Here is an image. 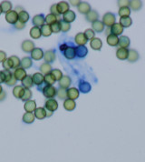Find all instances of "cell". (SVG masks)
Returning a JSON list of instances; mask_svg holds the SVG:
<instances>
[{
	"mask_svg": "<svg viewBox=\"0 0 145 162\" xmlns=\"http://www.w3.org/2000/svg\"><path fill=\"white\" fill-rule=\"evenodd\" d=\"M41 91L44 96V98H46L47 99H50V98H54L56 96L57 89L54 86L45 85L41 88Z\"/></svg>",
	"mask_w": 145,
	"mask_h": 162,
	"instance_id": "1",
	"label": "cell"
},
{
	"mask_svg": "<svg viewBox=\"0 0 145 162\" xmlns=\"http://www.w3.org/2000/svg\"><path fill=\"white\" fill-rule=\"evenodd\" d=\"M115 20H116V18H115V16H114V14H112V13H106L103 17H102V23H103V25L106 26H113L114 24H115Z\"/></svg>",
	"mask_w": 145,
	"mask_h": 162,
	"instance_id": "2",
	"label": "cell"
},
{
	"mask_svg": "<svg viewBox=\"0 0 145 162\" xmlns=\"http://www.w3.org/2000/svg\"><path fill=\"white\" fill-rule=\"evenodd\" d=\"M6 20L9 24L15 25L18 21V13L16 10H11L6 14Z\"/></svg>",
	"mask_w": 145,
	"mask_h": 162,
	"instance_id": "3",
	"label": "cell"
},
{
	"mask_svg": "<svg viewBox=\"0 0 145 162\" xmlns=\"http://www.w3.org/2000/svg\"><path fill=\"white\" fill-rule=\"evenodd\" d=\"M5 72V75H6V79H5V83L8 86H15L16 83H17V79L14 76L13 72L11 71H8V70H4Z\"/></svg>",
	"mask_w": 145,
	"mask_h": 162,
	"instance_id": "4",
	"label": "cell"
},
{
	"mask_svg": "<svg viewBox=\"0 0 145 162\" xmlns=\"http://www.w3.org/2000/svg\"><path fill=\"white\" fill-rule=\"evenodd\" d=\"M44 109L46 110L52 111H55L57 109H58V102L54 99V98H50V99H47L45 101V104H44Z\"/></svg>",
	"mask_w": 145,
	"mask_h": 162,
	"instance_id": "5",
	"label": "cell"
},
{
	"mask_svg": "<svg viewBox=\"0 0 145 162\" xmlns=\"http://www.w3.org/2000/svg\"><path fill=\"white\" fill-rule=\"evenodd\" d=\"M21 47H22V50L26 53H31L35 48L34 42L31 40H24L22 42Z\"/></svg>",
	"mask_w": 145,
	"mask_h": 162,
	"instance_id": "6",
	"label": "cell"
},
{
	"mask_svg": "<svg viewBox=\"0 0 145 162\" xmlns=\"http://www.w3.org/2000/svg\"><path fill=\"white\" fill-rule=\"evenodd\" d=\"M32 77H33L34 85L37 86V87H39L44 83V76L42 73H40V72L34 73V75L32 76Z\"/></svg>",
	"mask_w": 145,
	"mask_h": 162,
	"instance_id": "7",
	"label": "cell"
},
{
	"mask_svg": "<svg viewBox=\"0 0 145 162\" xmlns=\"http://www.w3.org/2000/svg\"><path fill=\"white\" fill-rule=\"evenodd\" d=\"M32 23L34 26H37V27H41L45 24V19H44V16L40 14V15H35L33 19H32Z\"/></svg>",
	"mask_w": 145,
	"mask_h": 162,
	"instance_id": "8",
	"label": "cell"
},
{
	"mask_svg": "<svg viewBox=\"0 0 145 162\" xmlns=\"http://www.w3.org/2000/svg\"><path fill=\"white\" fill-rule=\"evenodd\" d=\"M13 74H14V76L16 77V79H17V80H19V81H22V80L27 76V74H26V69L22 68L21 67L18 68H16V69L14 70Z\"/></svg>",
	"mask_w": 145,
	"mask_h": 162,
	"instance_id": "9",
	"label": "cell"
},
{
	"mask_svg": "<svg viewBox=\"0 0 145 162\" xmlns=\"http://www.w3.org/2000/svg\"><path fill=\"white\" fill-rule=\"evenodd\" d=\"M55 58H56V55H55V52L53 49H50V50H47L45 51V53L44 54V59L45 61V63H52L55 60Z\"/></svg>",
	"mask_w": 145,
	"mask_h": 162,
	"instance_id": "10",
	"label": "cell"
},
{
	"mask_svg": "<svg viewBox=\"0 0 145 162\" xmlns=\"http://www.w3.org/2000/svg\"><path fill=\"white\" fill-rule=\"evenodd\" d=\"M75 17H76V15L75 13L73 11V10H68L66 13H65L63 15V20L65 22H67V23H72L75 20Z\"/></svg>",
	"mask_w": 145,
	"mask_h": 162,
	"instance_id": "11",
	"label": "cell"
},
{
	"mask_svg": "<svg viewBox=\"0 0 145 162\" xmlns=\"http://www.w3.org/2000/svg\"><path fill=\"white\" fill-rule=\"evenodd\" d=\"M44 52L43 51L42 48L35 47L33 51L31 52V59L34 60H41L44 58Z\"/></svg>",
	"mask_w": 145,
	"mask_h": 162,
	"instance_id": "12",
	"label": "cell"
},
{
	"mask_svg": "<svg viewBox=\"0 0 145 162\" xmlns=\"http://www.w3.org/2000/svg\"><path fill=\"white\" fill-rule=\"evenodd\" d=\"M25 90H26V88L23 86H15V87L13 89V95L15 98L21 99L25 94Z\"/></svg>",
	"mask_w": 145,
	"mask_h": 162,
	"instance_id": "13",
	"label": "cell"
},
{
	"mask_svg": "<svg viewBox=\"0 0 145 162\" xmlns=\"http://www.w3.org/2000/svg\"><path fill=\"white\" fill-rule=\"evenodd\" d=\"M78 8V11L82 14H88L92 9H91V6L89 3L87 2H81L79 4V6L77 7Z\"/></svg>",
	"mask_w": 145,
	"mask_h": 162,
	"instance_id": "14",
	"label": "cell"
},
{
	"mask_svg": "<svg viewBox=\"0 0 145 162\" xmlns=\"http://www.w3.org/2000/svg\"><path fill=\"white\" fill-rule=\"evenodd\" d=\"M79 93L80 91L76 87H70L69 89H67V98L69 99L75 100L79 98Z\"/></svg>",
	"mask_w": 145,
	"mask_h": 162,
	"instance_id": "15",
	"label": "cell"
},
{
	"mask_svg": "<svg viewBox=\"0 0 145 162\" xmlns=\"http://www.w3.org/2000/svg\"><path fill=\"white\" fill-rule=\"evenodd\" d=\"M58 82H59L60 87L66 89L72 84V79H71V77H69V76H63V77L60 79Z\"/></svg>",
	"mask_w": 145,
	"mask_h": 162,
	"instance_id": "16",
	"label": "cell"
},
{
	"mask_svg": "<svg viewBox=\"0 0 145 162\" xmlns=\"http://www.w3.org/2000/svg\"><path fill=\"white\" fill-rule=\"evenodd\" d=\"M34 117L37 120H44L46 118V109L44 108H36L34 112Z\"/></svg>",
	"mask_w": 145,
	"mask_h": 162,
	"instance_id": "17",
	"label": "cell"
},
{
	"mask_svg": "<svg viewBox=\"0 0 145 162\" xmlns=\"http://www.w3.org/2000/svg\"><path fill=\"white\" fill-rule=\"evenodd\" d=\"M24 108H25V110H26V112L33 113V112H34V110L36 109V102H35L34 100H32V99L27 100V101H26V103H25Z\"/></svg>",
	"mask_w": 145,
	"mask_h": 162,
	"instance_id": "18",
	"label": "cell"
},
{
	"mask_svg": "<svg viewBox=\"0 0 145 162\" xmlns=\"http://www.w3.org/2000/svg\"><path fill=\"white\" fill-rule=\"evenodd\" d=\"M75 41L78 46H85L88 41V39L86 38L85 33H78L75 37Z\"/></svg>",
	"mask_w": 145,
	"mask_h": 162,
	"instance_id": "19",
	"label": "cell"
},
{
	"mask_svg": "<svg viewBox=\"0 0 145 162\" xmlns=\"http://www.w3.org/2000/svg\"><path fill=\"white\" fill-rule=\"evenodd\" d=\"M64 56L67 59H74L76 57V52H75V47H68L67 49L64 52Z\"/></svg>",
	"mask_w": 145,
	"mask_h": 162,
	"instance_id": "20",
	"label": "cell"
},
{
	"mask_svg": "<svg viewBox=\"0 0 145 162\" xmlns=\"http://www.w3.org/2000/svg\"><path fill=\"white\" fill-rule=\"evenodd\" d=\"M56 5H57V10H58L60 15L61 14L64 15L69 10V4L65 1H61L59 3H57Z\"/></svg>",
	"mask_w": 145,
	"mask_h": 162,
	"instance_id": "21",
	"label": "cell"
},
{
	"mask_svg": "<svg viewBox=\"0 0 145 162\" xmlns=\"http://www.w3.org/2000/svg\"><path fill=\"white\" fill-rule=\"evenodd\" d=\"M129 50L127 48H122L119 47L116 51V57L121 60H125L128 59Z\"/></svg>",
	"mask_w": 145,
	"mask_h": 162,
	"instance_id": "22",
	"label": "cell"
},
{
	"mask_svg": "<svg viewBox=\"0 0 145 162\" xmlns=\"http://www.w3.org/2000/svg\"><path fill=\"white\" fill-rule=\"evenodd\" d=\"M90 46H91V47L93 49H94V50H100L102 47V40L100 38H98V37H94V38H93L91 40Z\"/></svg>",
	"mask_w": 145,
	"mask_h": 162,
	"instance_id": "23",
	"label": "cell"
},
{
	"mask_svg": "<svg viewBox=\"0 0 145 162\" xmlns=\"http://www.w3.org/2000/svg\"><path fill=\"white\" fill-rule=\"evenodd\" d=\"M30 36L33 38V39H39L41 37V29L40 27H37V26H33L31 29H30V32H29Z\"/></svg>",
	"mask_w": 145,
	"mask_h": 162,
	"instance_id": "24",
	"label": "cell"
},
{
	"mask_svg": "<svg viewBox=\"0 0 145 162\" xmlns=\"http://www.w3.org/2000/svg\"><path fill=\"white\" fill-rule=\"evenodd\" d=\"M76 107V103L75 100H72V99H69L66 98L64 102V108L67 111H72L74 110Z\"/></svg>",
	"mask_w": 145,
	"mask_h": 162,
	"instance_id": "25",
	"label": "cell"
},
{
	"mask_svg": "<svg viewBox=\"0 0 145 162\" xmlns=\"http://www.w3.org/2000/svg\"><path fill=\"white\" fill-rule=\"evenodd\" d=\"M22 86L25 87V88H31L33 86H34V82H33V77L31 75H27L22 81Z\"/></svg>",
	"mask_w": 145,
	"mask_h": 162,
	"instance_id": "26",
	"label": "cell"
},
{
	"mask_svg": "<svg viewBox=\"0 0 145 162\" xmlns=\"http://www.w3.org/2000/svg\"><path fill=\"white\" fill-rule=\"evenodd\" d=\"M75 52H76V56L78 58H85L86 55L88 54V49L85 46H78L75 47Z\"/></svg>",
	"mask_w": 145,
	"mask_h": 162,
	"instance_id": "27",
	"label": "cell"
},
{
	"mask_svg": "<svg viewBox=\"0 0 145 162\" xmlns=\"http://www.w3.org/2000/svg\"><path fill=\"white\" fill-rule=\"evenodd\" d=\"M52 66L49 63H43L41 66H40V73H42L44 76L45 75H48V74H51L52 72Z\"/></svg>",
	"mask_w": 145,
	"mask_h": 162,
	"instance_id": "28",
	"label": "cell"
},
{
	"mask_svg": "<svg viewBox=\"0 0 145 162\" xmlns=\"http://www.w3.org/2000/svg\"><path fill=\"white\" fill-rule=\"evenodd\" d=\"M119 43V37L113 34H110L108 35L107 36V44L111 47H115L117 46Z\"/></svg>",
	"mask_w": 145,
	"mask_h": 162,
	"instance_id": "29",
	"label": "cell"
},
{
	"mask_svg": "<svg viewBox=\"0 0 145 162\" xmlns=\"http://www.w3.org/2000/svg\"><path fill=\"white\" fill-rule=\"evenodd\" d=\"M33 66V61L30 57H25L21 60V68L24 69H27L30 68Z\"/></svg>",
	"mask_w": 145,
	"mask_h": 162,
	"instance_id": "30",
	"label": "cell"
},
{
	"mask_svg": "<svg viewBox=\"0 0 145 162\" xmlns=\"http://www.w3.org/2000/svg\"><path fill=\"white\" fill-rule=\"evenodd\" d=\"M92 26H93V30H94V32H97V33H101L104 29V25H103V23H102V21H100V20L94 21V23L92 24Z\"/></svg>",
	"mask_w": 145,
	"mask_h": 162,
	"instance_id": "31",
	"label": "cell"
},
{
	"mask_svg": "<svg viewBox=\"0 0 145 162\" xmlns=\"http://www.w3.org/2000/svg\"><path fill=\"white\" fill-rule=\"evenodd\" d=\"M111 34L115 35V36H119L123 32V27L120 24V23H115L113 26H111Z\"/></svg>",
	"mask_w": 145,
	"mask_h": 162,
	"instance_id": "32",
	"label": "cell"
},
{
	"mask_svg": "<svg viewBox=\"0 0 145 162\" xmlns=\"http://www.w3.org/2000/svg\"><path fill=\"white\" fill-rule=\"evenodd\" d=\"M118 46L122 48H127L130 46V38L126 36H122L119 38Z\"/></svg>",
	"mask_w": 145,
	"mask_h": 162,
	"instance_id": "33",
	"label": "cell"
},
{
	"mask_svg": "<svg viewBox=\"0 0 145 162\" xmlns=\"http://www.w3.org/2000/svg\"><path fill=\"white\" fill-rule=\"evenodd\" d=\"M78 89L82 93H88L91 90V85L86 81H81L79 83V88Z\"/></svg>",
	"mask_w": 145,
	"mask_h": 162,
	"instance_id": "34",
	"label": "cell"
},
{
	"mask_svg": "<svg viewBox=\"0 0 145 162\" xmlns=\"http://www.w3.org/2000/svg\"><path fill=\"white\" fill-rule=\"evenodd\" d=\"M0 7H1V10H2V13H8L9 11H11L12 9V3L10 1H2L1 4H0Z\"/></svg>",
	"mask_w": 145,
	"mask_h": 162,
	"instance_id": "35",
	"label": "cell"
},
{
	"mask_svg": "<svg viewBox=\"0 0 145 162\" xmlns=\"http://www.w3.org/2000/svg\"><path fill=\"white\" fill-rule=\"evenodd\" d=\"M44 19H45V24H47V25H49V26H51L53 24H54V23H56V22L59 21V20H58V17L53 15L51 13L48 14L46 17H44Z\"/></svg>",
	"mask_w": 145,
	"mask_h": 162,
	"instance_id": "36",
	"label": "cell"
},
{
	"mask_svg": "<svg viewBox=\"0 0 145 162\" xmlns=\"http://www.w3.org/2000/svg\"><path fill=\"white\" fill-rule=\"evenodd\" d=\"M98 17H99V15L96 10H91L88 14H86V19L93 23L94 21L98 20Z\"/></svg>",
	"mask_w": 145,
	"mask_h": 162,
	"instance_id": "37",
	"label": "cell"
},
{
	"mask_svg": "<svg viewBox=\"0 0 145 162\" xmlns=\"http://www.w3.org/2000/svg\"><path fill=\"white\" fill-rule=\"evenodd\" d=\"M34 113H29V112H26L23 116V122H25L26 124H31L34 121Z\"/></svg>",
	"mask_w": 145,
	"mask_h": 162,
	"instance_id": "38",
	"label": "cell"
},
{
	"mask_svg": "<svg viewBox=\"0 0 145 162\" xmlns=\"http://www.w3.org/2000/svg\"><path fill=\"white\" fill-rule=\"evenodd\" d=\"M127 59L130 62H135V61L139 59V53L134 49H129L128 59Z\"/></svg>",
	"mask_w": 145,
	"mask_h": 162,
	"instance_id": "39",
	"label": "cell"
},
{
	"mask_svg": "<svg viewBox=\"0 0 145 162\" xmlns=\"http://www.w3.org/2000/svg\"><path fill=\"white\" fill-rule=\"evenodd\" d=\"M29 14L26 12V10H23L21 12L18 13V20L22 23H25L26 24V22L29 20Z\"/></svg>",
	"mask_w": 145,
	"mask_h": 162,
	"instance_id": "40",
	"label": "cell"
},
{
	"mask_svg": "<svg viewBox=\"0 0 145 162\" xmlns=\"http://www.w3.org/2000/svg\"><path fill=\"white\" fill-rule=\"evenodd\" d=\"M40 29H41V34H42V36H45V37L46 36H50L52 35L51 26H49V25H47V24H44L43 26H41Z\"/></svg>",
	"mask_w": 145,
	"mask_h": 162,
	"instance_id": "41",
	"label": "cell"
},
{
	"mask_svg": "<svg viewBox=\"0 0 145 162\" xmlns=\"http://www.w3.org/2000/svg\"><path fill=\"white\" fill-rule=\"evenodd\" d=\"M120 24L122 26V27H129L131 26V25L132 24V20L130 17H121L120 18Z\"/></svg>",
	"mask_w": 145,
	"mask_h": 162,
	"instance_id": "42",
	"label": "cell"
},
{
	"mask_svg": "<svg viewBox=\"0 0 145 162\" xmlns=\"http://www.w3.org/2000/svg\"><path fill=\"white\" fill-rule=\"evenodd\" d=\"M129 6L131 7L132 9L137 11V10L141 9L142 6V2L140 1V0H132V1H130V5Z\"/></svg>",
	"mask_w": 145,
	"mask_h": 162,
	"instance_id": "43",
	"label": "cell"
},
{
	"mask_svg": "<svg viewBox=\"0 0 145 162\" xmlns=\"http://www.w3.org/2000/svg\"><path fill=\"white\" fill-rule=\"evenodd\" d=\"M56 96L58 97V98H60V99H65V100L66 98H67V89L59 87V88L57 89Z\"/></svg>",
	"mask_w": 145,
	"mask_h": 162,
	"instance_id": "44",
	"label": "cell"
},
{
	"mask_svg": "<svg viewBox=\"0 0 145 162\" xmlns=\"http://www.w3.org/2000/svg\"><path fill=\"white\" fill-rule=\"evenodd\" d=\"M9 59L12 61V65H13V68L14 69L21 67V60L19 59L18 57H17V56H11Z\"/></svg>",
	"mask_w": 145,
	"mask_h": 162,
	"instance_id": "45",
	"label": "cell"
},
{
	"mask_svg": "<svg viewBox=\"0 0 145 162\" xmlns=\"http://www.w3.org/2000/svg\"><path fill=\"white\" fill-rule=\"evenodd\" d=\"M51 75L54 78L55 81H59L60 79L63 77V76H64L60 69H53L51 72Z\"/></svg>",
	"mask_w": 145,
	"mask_h": 162,
	"instance_id": "46",
	"label": "cell"
},
{
	"mask_svg": "<svg viewBox=\"0 0 145 162\" xmlns=\"http://www.w3.org/2000/svg\"><path fill=\"white\" fill-rule=\"evenodd\" d=\"M118 14H119V16L121 17H129L130 14H131V9L129 8L128 7H126V8H121L119 9Z\"/></svg>",
	"mask_w": 145,
	"mask_h": 162,
	"instance_id": "47",
	"label": "cell"
},
{
	"mask_svg": "<svg viewBox=\"0 0 145 162\" xmlns=\"http://www.w3.org/2000/svg\"><path fill=\"white\" fill-rule=\"evenodd\" d=\"M60 26H61V31L62 32H67L70 30L71 28V25L67 23V22H65L64 20H59Z\"/></svg>",
	"mask_w": 145,
	"mask_h": 162,
	"instance_id": "48",
	"label": "cell"
},
{
	"mask_svg": "<svg viewBox=\"0 0 145 162\" xmlns=\"http://www.w3.org/2000/svg\"><path fill=\"white\" fill-rule=\"evenodd\" d=\"M44 83L48 86H54V84L55 83V80L51 74H48L44 76Z\"/></svg>",
	"mask_w": 145,
	"mask_h": 162,
	"instance_id": "49",
	"label": "cell"
},
{
	"mask_svg": "<svg viewBox=\"0 0 145 162\" xmlns=\"http://www.w3.org/2000/svg\"><path fill=\"white\" fill-rule=\"evenodd\" d=\"M85 35L86 38H87L88 40H92L93 38H94L95 32H94L92 28H88V29H86L85 31Z\"/></svg>",
	"mask_w": 145,
	"mask_h": 162,
	"instance_id": "50",
	"label": "cell"
},
{
	"mask_svg": "<svg viewBox=\"0 0 145 162\" xmlns=\"http://www.w3.org/2000/svg\"><path fill=\"white\" fill-rule=\"evenodd\" d=\"M32 98V91L29 89V88H26L25 90V94L23 96V98H21L23 101H27V100H30Z\"/></svg>",
	"mask_w": 145,
	"mask_h": 162,
	"instance_id": "51",
	"label": "cell"
},
{
	"mask_svg": "<svg viewBox=\"0 0 145 162\" xmlns=\"http://www.w3.org/2000/svg\"><path fill=\"white\" fill-rule=\"evenodd\" d=\"M50 26H51L52 33H59L60 31H61V26H60L59 21L54 23V24H53Z\"/></svg>",
	"mask_w": 145,
	"mask_h": 162,
	"instance_id": "52",
	"label": "cell"
},
{
	"mask_svg": "<svg viewBox=\"0 0 145 162\" xmlns=\"http://www.w3.org/2000/svg\"><path fill=\"white\" fill-rule=\"evenodd\" d=\"M3 68H5V70H8V71H10L11 68H13L12 61L10 59H7V60L3 63Z\"/></svg>",
	"mask_w": 145,
	"mask_h": 162,
	"instance_id": "53",
	"label": "cell"
},
{
	"mask_svg": "<svg viewBox=\"0 0 145 162\" xmlns=\"http://www.w3.org/2000/svg\"><path fill=\"white\" fill-rule=\"evenodd\" d=\"M50 11H51V14L54 15V16H56V17H58V16L60 15L59 12H58V10H57V5H56V4L52 5L51 8H50Z\"/></svg>",
	"mask_w": 145,
	"mask_h": 162,
	"instance_id": "54",
	"label": "cell"
},
{
	"mask_svg": "<svg viewBox=\"0 0 145 162\" xmlns=\"http://www.w3.org/2000/svg\"><path fill=\"white\" fill-rule=\"evenodd\" d=\"M130 5V1L128 0H121V1H118V6L121 8H126Z\"/></svg>",
	"mask_w": 145,
	"mask_h": 162,
	"instance_id": "55",
	"label": "cell"
},
{
	"mask_svg": "<svg viewBox=\"0 0 145 162\" xmlns=\"http://www.w3.org/2000/svg\"><path fill=\"white\" fill-rule=\"evenodd\" d=\"M14 26H15L17 29H18V30H21V29H23V28L26 27V24H25V23H22V22H20V21L18 20L17 23L14 25Z\"/></svg>",
	"mask_w": 145,
	"mask_h": 162,
	"instance_id": "56",
	"label": "cell"
},
{
	"mask_svg": "<svg viewBox=\"0 0 145 162\" xmlns=\"http://www.w3.org/2000/svg\"><path fill=\"white\" fill-rule=\"evenodd\" d=\"M7 54H6V52L5 51H2V50H0V63H4L6 60H7Z\"/></svg>",
	"mask_w": 145,
	"mask_h": 162,
	"instance_id": "57",
	"label": "cell"
},
{
	"mask_svg": "<svg viewBox=\"0 0 145 162\" xmlns=\"http://www.w3.org/2000/svg\"><path fill=\"white\" fill-rule=\"evenodd\" d=\"M5 79H6V75L4 71H0V84L1 83H5Z\"/></svg>",
	"mask_w": 145,
	"mask_h": 162,
	"instance_id": "58",
	"label": "cell"
},
{
	"mask_svg": "<svg viewBox=\"0 0 145 162\" xmlns=\"http://www.w3.org/2000/svg\"><path fill=\"white\" fill-rule=\"evenodd\" d=\"M67 47H68V46L66 45V44H62L61 46L59 47L60 50L62 52H65L66 49H67Z\"/></svg>",
	"mask_w": 145,
	"mask_h": 162,
	"instance_id": "59",
	"label": "cell"
},
{
	"mask_svg": "<svg viewBox=\"0 0 145 162\" xmlns=\"http://www.w3.org/2000/svg\"><path fill=\"white\" fill-rule=\"evenodd\" d=\"M7 98V93H6V91H2V93L0 94V101H2V100H4L5 98Z\"/></svg>",
	"mask_w": 145,
	"mask_h": 162,
	"instance_id": "60",
	"label": "cell"
},
{
	"mask_svg": "<svg viewBox=\"0 0 145 162\" xmlns=\"http://www.w3.org/2000/svg\"><path fill=\"white\" fill-rule=\"evenodd\" d=\"M70 3H71L72 6H77V7H78L79 4L81 3V1H73V0H72V1H70Z\"/></svg>",
	"mask_w": 145,
	"mask_h": 162,
	"instance_id": "61",
	"label": "cell"
},
{
	"mask_svg": "<svg viewBox=\"0 0 145 162\" xmlns=\"http://www.w3.org/2000/svg\"><path fill=\"white\" fill-rule=\"evenodd\" d=\"M53 113H54V112H52V111L46 110V118H48V117H51L52 115H53Z\"/></svg>",
	"mask_w": 145,
	"mask_h": 162,
	"instance_id": "62",
	"label": "cell"
},
{
	"mask_svg": "<svg viewBox=\"0 0 145 162\" xmlns=\"http://www.w3.org/2000/svg\"><path fill=\"white\" fill-rule=\"evenodd\" d=\"M2 91H3V87H2V86L0 84V94L2 93Z\"/></svg>",
	"mask_w": 145,
	"mask_h": 162,
	"instance_id": "63",
	"label": "cell"
},
{
	"mask_svg": "<svg viewBox=\"0 0 145 162\" xmlns=\"http://www.w3.org/2000/svg\"><path fill=\"white\" fill-rule=\"evenodd\" d=\"M1 13H2V10H1V7H0V15H1Z\"/></svg>",
	"mask_w": 145,
	"mask_h": 162,
	"instance_id": "64",
	"label": "cell"
}]
</instances>
